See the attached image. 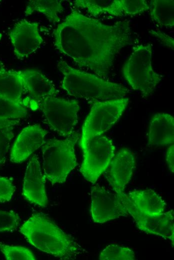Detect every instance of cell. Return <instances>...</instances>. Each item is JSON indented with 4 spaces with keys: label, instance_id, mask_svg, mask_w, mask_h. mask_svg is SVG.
<instances>
[{
    "label": "cell",
    "instance_id": "obj_9",
    "mask_svg": "<svg viewBox=\"0 0 174 260\" xmlns=\"http://www.w3.org/2000/svg\"><path fill=\"white\" fill-rule=\"evenodd\" d=\"M90 212L94 222L104 223L129 215L122 194L112 193L98 184L91 188Z\"/></svg>",
    "mask_w": 174,
    "mask_h": 260
},
{
    "label": "cell",
    "instance_id": "obj_22",
    "mask_svg": "<svg viewBox=\"0 0 174 260\" xmlns=\"http://www.w3.org/2000/svg\"><path fill=\"white\" fill-rule=\"evenodd\" d=\"M100 260H135L134 252L130 248L116 244L106 246L100 252Z\"/></svg>",
    "mask_w": 174,
    "mask_h": 260
},
{
    "label": "cell",
    "instance_id": "obj_26",
    "mask_svg": "<svg viewBox=\"0 0 174 260\" xmlns=\"http://www.w3.org/2000/svg\"><path fill=\"white\" fill-rule=\"evenodd\" d=\"M12 126L0 129V166L6 162L10 142L14 138Z\"/></svg>",
    "mask_w": 174,
    "mask_h": 260
},
{
    "label": "cell",
    "instance_id": "obj_18",
    "mask_svg": "<svg viewBox=\"0 0 174 260\" xmlns=\"http://www.w3.org/2000/svg\"><path fill=\"white\" fill-rule=\"evenodd\" d=\"M74 4L77 8L86 9L94 17L104 14L126 16V0H76Z\"/></svg>",
    "mask_w": 174,
    "mask_h": 260
},
{
    "label": "cell",
    "instance_id": "obj_8",
    "mask_svg": "<svg viewBox=\"0 0 174 260\" xmlns=\"http://www.w3.org/2000/svg\"><path fill=\"white\" fill-rule=\"evenodd\" d=\"M39 106L49 125L59 134L68 137L74 132L80 108L76 100L52 96L39 102Z\"/></svg>",
    "mask_w": 174,
    "mask_h": 260
},
{
    "label": "cell",
    "instance_id": "obj_31",
    "mask_svg": "<svg viewBox=\"0 0 174 260\" xmlns=\"http://www.w3.org/2000/svg\"><path fill=\"white\" fill-rule=\"evenodd\" d=\"M5 70H6V69L5 68L4 65L0 60V72L4 71Z\"/></svg>",
    "mask_w": 174,
    "mask_h": 260
},
{
    "label": "cell",
    "instance_id": "obj_13",
    "mask_svg": "<svg viewBox=\"0 0 174 260\" xmlns=\"http://www.w3.org/2000/svg\"><path fill=\"white\" fill-rule=\"evenodd\" d=\"M45 182L38 157L34 155L30 160L25 172L22 193L24 198L31 203L46 207L48 200Z\"/></svg>",
    "mask_w": 174,
    "mask_h": 260
},
{
    "label": "cell",
    "instance_id": "obj_33",
    "mask_svg": "<svg viewBox=\"0 0 174 260\" xmlns=\"http://www.w3.org/2000/svg\"></svg>",
    "mask_w": 174,
    "mask_h": 260
},
{
    "label": "cell",
    "instance_id": "obj_3",
    "mask_svg": "<svg viewBox=\"0 0 174 260\" xmlns=\"http://www.w3.org/2000/svg\"><path fill=\"white\" fill-rule=\"evenodd\" d=\"M57 67L63 75L62 88L76 98L90 102L125 98L130 92L122 84L74 68L63 60L58 62Z\"/></svg>",
    "mask_w": 174,
    "mask_h": 260
},
{
    "label": "cell",
    "instance_id": "obj_12",
    "mask_svg": "<svg viewBox=\"0 0 174 260\" xmlns=\"http://www.w3.org/2000/svg\"><path fill=\"white\" fill-rule=\"evenodd\" d=\"M106 178L117 194L124 192L130 181L136 166L134 155L130 150H120L111 160Z\"/></svg>",
    "mask_w": 174,
    "mask_h": 260
},
{
    "label": "cell",
    "instance_id": "obj_14",
    "mask_svg": "<svg viewBox=\"0 0 174 260\" xmlns=\"http://www.w3.org/2000/svg\"><path fill=\"white\" fill-rule=\"evenodd\" d=\"M46 130L39 124L24 128L18 136L12 146L10 160L14 163H22L44 142Z\"/></svg>",
    "mask_w": 174,
    "mask_h": 260
},
{
    "label": "cell",
    "instance_id": "obj_28",
    "mask_svg": "<svg viewBox=\"0 0 174 260\" xmlns=\"http://www.w3.org/2000/svg\"><path fill=\"white\" fill-rule=\"evenodd\" d=\"M150 32L158 38L164 46L174 50V38L172 37L160 32H156L152 30Z\"/></svg>",
    "mask_w": 174,
    "mask_h": 260
},
{
    "label": "cell",
    "instance_id": "obj_21",
    "mask_svg": "<svg viewBox=\"0 0 174 260\" xmlns=\"http://www.w3.org/2000/svg\"><path fill=\"white\" fill-rule=\"evenodd\" d=\"M62 0H32L27 2L25 10L26 16L38 12L46 16L50 22L56 24L60 20L58 14L64 11Z\"/></svg>",
    "mask_w": 174,
    "mask_h": 260
},
{
    "label": "cell",
    "instance_id": "obj_6",
    "mask_svg": "<svg viewBox=\"0 0 174 260\" xmlns=\"http://www.w3.org/2000/svg\"><path fill=\"white\" fill-rule=\"evenodd\" d=\"M79 144L84 156L80 172L86 180L94 184L108 167L114 156L112 140L98 135L80 139Z\"/></svg>",
    "mask_w": 174,
    "mask_h": 260
},
{
    "label": "cell",
    "instance_id": "obj_4",
    "mask_svg": "<svg viewBox=\"0 0 174 260\" xmlns=\"http://www.w3.org/2000/svg\"><path fill=\"white\" fill-rule=\"evenodd\" d=\"M152 54L151 44L138 45L134 48L122 68V74L130 87L140 92L143 98L154 92L164 76L154 70Z\"/></svg>",
    "mask_w": 174,
    "mask_h": 260
},
{
    "label": "cell",
    "instance_id": "obj_32",
    "mask_svg": "<svg viewBox=\"0 0 174 260\" xmlns=\"http://www.w3.org/2000/svg\"><path fill=\"white\" fill-rule=\"evenodd\" d=\"M1 38H2V34H0V40H1Z\"/></svg>",
    "mask_w": 174,
    "mask_h": 260
},
{
    "label": "cell",
    "instance_id": "obj_30",
    "mask_svg": "<svg viewBox=\"0 0 174 260\" xmlns=\"http://www.w3.org/2000/svg\"><path fill=\"white\" fill-rule=\"evenodd\" d=\"M19 120H12L2 117H0V129L8 126H12L18 124Z\"/></svg>",
    "mask_w": 174,
    "mask_h": 260
},
{
    "label": "cell",
    "instance_id": "obj_5",
    "mask_svg": "<svg viewBox=\"0 0 174 260\" xmlns=\"http://www.w3.org/2000/svg\"><path fill=\"white\" fill-rule=\"evenodd\" d=\"M78 139L74 132L64 140H50L42 144V168L44 176L52 184L64 182L76 166L74 146Z\"/></svg>",
    "mask_w": 174,
    "mask_h": 260
},
{
    "label": "cell",
    "instance_id": "obj_15",
    "mask_svg": "<svg viewBox=\"0 0 174 260\" xmlns=\"http://www.w3.org/2000/svg\"><path fill=\"white\" fill-rule=\"evenodd\" d=\"M25 90L37 102L56 96L58 90L52 81L41 72L34 70H20Z\"/></svg>",
    "mask_w": 174,
    "mask_h": 260
},
{
    "label": "cell",
    "instance_id": "obj_19",
    "mask_svg": "<svg viewBox=\"0 0 174 260\" xmlns=\"http://www.w3.org/2000/svg\"><path fill=\"white\" fill-rule=\"evenodd\" d=\"M24 90L20 70H5L0 72V98L22 102L21 98Z\"/></svg>",
    "mask_w": 174,
    "mask_h": 260
},
{
    "label": "cell",
    "instance_id": "obj_10",
    "mask_svg": "<svg viewBox=\"0 0 174 260\" xmlns=\"http://www.w3.org/2000/svg\"><path fill=\"white\" fill-rule=\"evenodd\" d=\"M122 196L128 212L134 220L138 228L145 232L161 236L170 240L174 246V211L171 210L156 216H150L141 212L132 202L128 195Z\"/></svg>",
    "mask_w": 174,
    "mask_h": 260
},
{
    "label": "cell",
    "instance_id": "obj_23",
    "mask_svg": "<svg viewBox=\"0 0 174 260\" xmlns=\"http://www.w3.org/2000/svg\"><path fill=\"white\" fill-rule=\"evenodd\" d=\"M27 109L23 102H14L0 98V117L16 120L23 118Z\"/></svg>",
    "mask_w": 174,
    "mask_h": 260
},
{
    "label": "cell",
    "instance_id": "obj_2",
    "mask_svg": "<svg viewBox=\"0 0 174 260\" xmlns=\"http://www.w3.org/2000/svg\"><path fill=\"white\" fill-rule=\"evenodd\" d=\"M20 230L34 246L62 260L74 259L85 252L72 237L42 213L33 214Z\"/></svg>",
    "mask_w": 174,
    "mask_h": 260
},
{
    "label": "cell",
    "instance_id": "obj_24",
    "mask_svg": "<svg viewBox=\"0 0 174 260\" xmlns=\"http://www.w3.org/2000/svg\"><path fill=\"white\" fill-rule=\"evenodd\" d=\"M0 250L8 260H36L32 252L25 247L0 244Z\"/></svg>",
    "mask_w": 174,
    "mask_h": 260
},
{
    "label": "cell",
    "instance_id": "obj_27",
    "mask_svg": "<svg viewBox=\"0 0 174 260\" xmlns=\"http://www.w3.org/2000/svg\"><path fill=\"white\" fill-rule=\"evenodd\" d=\"M16 190V187L12 178L0 176V202L10 201Z\"/></svg>",
    "mask_w": 174,
    "mask_h": 260
},
{
    "label": "cell",
    "instance_id": "obj_25",
    "mask_svg": "<svg viewBox=\"0 0 174 260\" xmlns=\"http://www.w3.org/2000/svg\"><path fill=\"white\" fill-rule=\"evenodd\" d=\"M19 215L12 210H0V232L16 230L20 222Z\"/></svg>",
    "mask_w": 174,
    "mask_h": 260
},
{
    "label": "cell",
    "instance_id": "obj_20",
    "mask_svg": "<svg viewBox=\"0 0 174 260\" xmlns=\"http://www.w3.org/2000/svg\"><path fill=\"white\" fill-rule=\"evenodd\" d=\"M148 3L152 21L162 28H170L174 27V0H152Z\"/></svg>",
    "mask_w": 174,
    "mask_h": 260
},
{
    "label": "cell",
    "instance_id": "obj_7",
    "mask_svg": "<svg viewBox=\"0 0 174 260\" xmlns=\"http://www.w3.org/2000/svg\"><path fill=\"white\" fill-rule=\"evenodd\" d=\"M128 102L127 98L90 102L91 109L83 124L80 139L101 135L109 130L120 118Z\"/></svg>",
    "mask_w": 174,
    "mask_h": 260
},
{
    "label": "cell",
    "instance_id": "obj_29",
    "mask_svg": "<svg viewBox=\"0 0 174 260\" xmlns=\"http://www.w3.org/2000/svg\"><path fill=\"white\" fill-rule=\"evenodd\" d=\"M174 145L170 146L167 151L166 154V162L170 170L173 173L174 171Z\"/></svg>",
    "mask_w": 174,
    "mask_h": 260
},
{
    "label": "cell",
    "instance_id": "obj_16",
    "mask_svg": "<svg viewBox=\"0 0 174 260\" xmlns=\"http://www.w3.org/2000/svg\"><path fill=\"white\" fill-rule=\"evenodd\" d=\"M174 118L171 115L159 112L152 117L150 124L148 144L166 146L174 142Z\"/></svg>",
    "mask_w": 174,
    "mask_h": 260
},
{
    "label": "cell",
    "instance_id": "obj_17",
    "mask_svg": "<svg viewBox=\"0 0 174 260\" xmlns=\"http://www.w3.org/2000/svg\"><path fill=\"white\" fill-rule=\"evenodd\" d=\"M127 195L134 206L144 214L156 216L164 211L165 202L152 189L134 190Z\"/></svg>",
    "mask_w": 174,
    "mask_h": 260
},
{
    "label": "cell",
    "instance_id": "obj_1",
    "mask_svg": "<svg viewBox=\"0 0 174 260\" xmlns=\"http://www.w3.org/2000/svg\"><path fill=\"white\" fill-rule=\"evenodd\" d=\"M54 44L82 68L107 77L116 57L133 38L130 22L106 24L73 10L54 30Z\"/></svg>",
    "mask_w": 174,
    "mask_h": 260
},
{
    "label": "cell",
    "instance_id": "obj_11",
    "mask_svg": "<svg viewBox=\"0 0 174 260\" xmlns=\"http://www.w3.org/2000/svg\"><path fill=\"white\" fill-rule=\"evenodd\" d=\"M14 54L18 59L28 57L40 46L43 39L38 22L22 19L18 22L9 33Z\"/></svg>",
    "mask_w": 174,
    "mask_h": 260
}]
</instances>
